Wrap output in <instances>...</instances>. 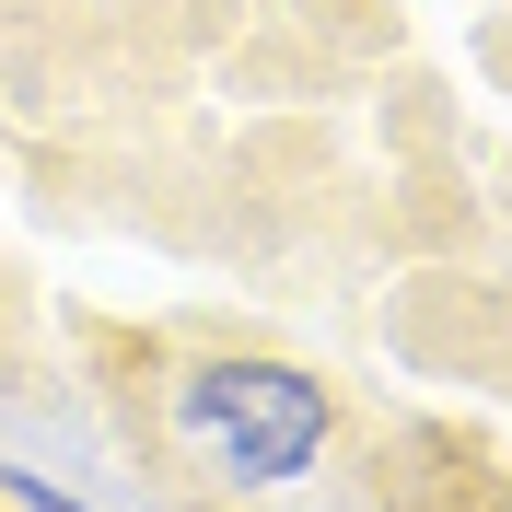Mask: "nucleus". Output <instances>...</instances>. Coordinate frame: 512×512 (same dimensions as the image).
Masks as SVG:
<instances>
[{"instance_id":"obj_3","label":"nucleus","mask_w":512,"mask_h":512,"mask_svg":"<svg viewBox=\"0 0 512 512\" xmlns=\"http://www.w3.org/2000/svg\"><path fill=\"white\" fill-rule=\"evenodd\" d=\"M303 24L326 47H350V59H384L396 47V0H303Z\"/></svg>"},{"instance_id":"obj_1","label":"nucleus","mask_w":512,"mask_h":512,"mask_svg":"<svg viewBox=\"0 0 512 512\" xmlns=\"http://www.w3.org/2000/svg\"><path fill=\"white\" fill-rule=\"evenodd\" d=\"M350 408L315 361L256 350V338H163L152 350V454L210 501L303 489L338 454Z\"/></svg>"},{"instance_id":"obj_4","label":"nucleus","mask_w":512,"mask_h":512,"mask_svg":"<svg viewBox=\"0 0 512 512\" xmlns=\"http://www.w3.org/2000/svg\"><path fill=\"white\" fill-rule=\"evenodd\" d=\"M0 501H12V512H82V501H59L47 478H24V466H0Z\"/></svg>"},{"instance_id":"obj_2","label":"nucleus","mask_w":512,"mask_h":512,"mask_svg":"<svg viewBox=\"0 0 512 512\" xmlns=\"http://www.w3.org/2000/svg\"><path fill=\"white\" fill-rule=\"evenodd\" d=\"M384 338H396V361L431 373V384H489V373H501V291L454 280V268H419V280L396 291Z\"/></svg>"}]
</instances>
